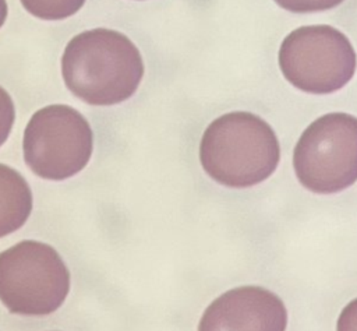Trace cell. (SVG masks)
I'll return each instance as SVG.
<instances>
[{"label":"cell","mask_w":357,"mask_h":331,"mask_svg":"<svg viewBox=\"0 0 357 331\" xmlns=\"http://www.w3.org/2000/svg\"><path fill=\"white\" fill-rule=\"evenodd\" d=\"M66 87L89 105L109 106L134 95L144 77L138 47L124 34L95 28L67 43L61 56Z\"/></svg>","instance_id":"1"},{"label":"cell","mask_w":357,"mask_h":331,"mask_svg":"<svg viewBox=\"0 0 357 331\" xmlns=\"http://www.w3.org/2000/svg\"><path fill=\"white\" fill-rule=\"evenodd\" d=\"M280 159L273 128L250 112H230L215 119L204 131L199 161L218 183L244 189L268 179Z\"/></svg>","instance_id":"2"},{"label":"cell","mask_w":357,"mask_h":331,"mask_svg":"<svg viewBox=\"0 0 357 331\" xmlns=\"http://www.w3.org/2000/svg\"><path fill=\"white\" fill-rule=\"evenodd\" d=\"M70 290V272L60 254L38 240H22L0 253V302L14 314L56 311Z\"/></svg>","instance_id":"3"},{"label":"cell","mask_w":357,"mask_h":331,"mask_svg":"<svg viewBox=\"0 0 357 331\" xmlns=\"http://www.w3.org/2000/svg\"><path fill=\"white\" fill-rule=\"evenodd\" d=\"M298 182L310 191L331 194L357 182V117L326 113L300 135L293 154Z\"/></svg>","instance_id":"4"},{"label":"cell","mask_w":357,"mask_h":331,"mask_svg":"<svg viewBox=\"0 0 357 331\" xmlns=\"http://www.w3.org/2000/svg\"><path fill=\"white\" fill-rule=\"evenodd\" d=\"M284 78L308 94H332L354 75L357 56L349 38L331 25H305L290 32L279 47Z\"/></svg>","instance_id":"5"},{"label":"cell","mask_w":357,"mask_h":331,"mask_svg":"<svg viewBox=\"0 0 357 331\" xmlns=\"http://www.w3.org/2000/svg\"><path fill=\"white\" fill-rule=\"evenodd\" d=\"M24 161L42 179L64 180L81 172L91 159L93 133L73 106L47 105L29 119L22 140Z\"/></svg>","instance_id":"6"},{"label":"cell","mask_w":357,"mask_h":331,"mask_svg":"<svg viewBox=\"0 0 357 331\" xmlns=\"http://www.w3.org/2000/svg\"><path fill=\"white\" fill-rule=\"evenodd\" d=\"M282 299L261 286H240L215 299L204 311L198 331H284Z\"/></svg>","instance_id":"7"},{"label":"cell","mask_w":357,"mask_h":331,"mask_svg":"<svg viewBox=\"0 0 357 331\" xmlns=\"http://www.w3.org/2000/svg\"><path fill=\"white\" fill-rule=\"evenodd\" d=\"M32 211V193L22 175L0 163V237L20 229Z\"/></svg>","instance_id":"8"},{"label":"cell","mask_w":357,"mask_h":331,"mask_svg":"<svg viewBox=\"0 0 357 331\" xmlns=\"http://www.w3.org/2000/svg\"><path fill=\"white\" fill-rule=\"evenodd\" d=\"M24 8L40 20L56 21L74 15L85 0H21Z\"/></svg>","instance_id":"9"},{"label":"cell","mask_w":357,"mask_h":331,"mask_svg":"<svg viewBox=\"0 0 357 331\" xmlns=\"http://www.w3.org/2000/svg\"><path fill=\"white\" fill-rule=\"evenodd\" d=\"M282 8L291 13H317L331 10L344 0H273Z\"/></svg>","instance_id":"10"},{"label":"cell","mask_w":357,"mask_h":331,"mask_svg":"<svg viewBox=\"0 0 357 331\" xmlns=\"http://www.w3.org/2000/svg\"><path fill=\"white\" fill-rule=\"evenodd\" d=\"M15 120V108L10 94L0 87V145L8 138Z\"/></svg>","instance_id":"11"},{"label":"cell","mask_w":357,"mask_h":331,"mask_svg":"<svg viewBox=\"0 0 357 331\" xmlns=\"http://www.w3.org/2000/svg\"><path fill=\"white\" fill-rule=\"evenodd\" d=\"M336 331H357V297L340 311Z\"/></svg>","instance_id":"12"},{"label":"cell","mask_w":357,"mask_h":331,"mask_svg":"<svg viewBox=\"0 0 357 331\" xmlns=\"http://www.w3.org/2000/svg\"><path fill=\"white\" fill-rule=\"evenodd\" d=\"M7 1L6 0H0V28L3 27L6 18H7Z\"/></svg>","instance_id":"13"}]
</instances>
